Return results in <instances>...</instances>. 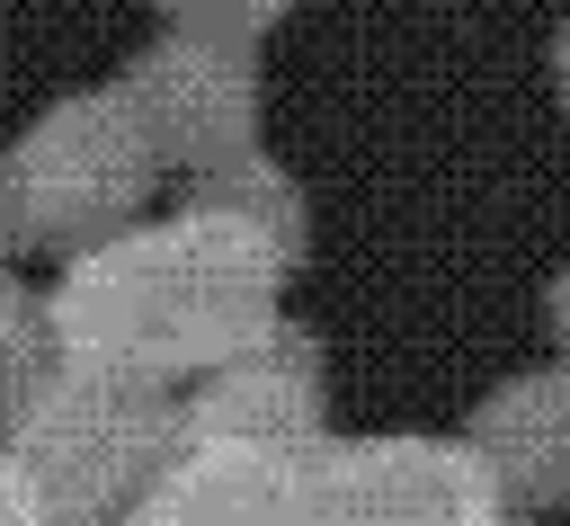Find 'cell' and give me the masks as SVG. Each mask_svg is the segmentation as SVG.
<instances>
[{
	"instance_id": "6da1fadb",
	"label": "cell",
	"mask_w": 570,
	"mask_h": 526,
	"mask_svg": "<svg viewBox=\"0 0 570 526\" xmlns=\"http://www.w3.org/2000/svg\"><path fill=\"white\" fill-rule=\"evenodd\" d=\"M294 267H303V187L285 178V160L240 152L223 169H196L160 223L142 214L134 232L62 259L45 312L62 357L187 383L285 321Z\"/></svg>"
},
{
	"instance_id": "7a4b0ae2",
	"label": "cell",
	"mask_w": 570,
	"mask_h": 526,
	"mask_svg": "<svg viewBox=\"0 0 570 526\" xmlns=\"http://www.w3.org/2000/svg\"><path fill=\"white\" fill-rule=\"evenodd\" d=\"M0 446L27 464L53 526H125L134 499L160 481V464L187 446V428L169 383L98 357H62Z\"/></svg>"
},
{
	"instance_id": "3957f363",
	"label": "cell",
	"mask_w": 570,
	"mask_h": 526,
	"mask_svg": "<svg viewBox=\"0 0 570 526\" xmlns=\"http://www.w3.org/2000/svg\"><path fill=\"white\" fill-rule=\"evenodd\" d=\"M0 178L18 187L27 241L53 250V259H80V250L142 223V205L160 187V152L142 134V116L125 107V89L98 80V89H62L18 134L0 152Z\"/></svg>"
},
{
	"instance_id": "277c9868",
	"label": "cell",
	"mask_w": 570,
	"mask_h": 526,
	"mask_svg": "<svg viewBox=\"0 0 570 526\" xmlns=\"http://www.w3.org/2000/svg\"><path fill=\"white\" fill-rule=\"evenodd\" d=\"M472 437H321L303 446V526H499Z\"/></svg>"
},
{
	"instance_id": "5b68a950",
	"label": "cell",
	"mask_w": 570,
	"mask_h": 526,
	"mask_svg": "<svg viewBox=\"0 0 570 526\" xmlns=\"http://www.w3.org/2000/svg\"><path fill=\"white\" fill-rule=\"evenodd\" d=\"M116 89H125V107L142 116L160 169H178V178L258 152L267 89H258V53H249L240 36L169 27V36H151V45L116 71Z\"/></svg>"
},
{
	"instance_id": "8992f818",
	"label": "cell",
	"mask_w": 570,
	"mask_h": 526,
	"mask_svg": "<svg viewBox=\"0 0 570 526\" xmlns=\"http://www.w3.org/2000/svg\"><path fill=\"white\" fill-rule=\"evenodd\" d=\"M178 428L187 437H232V446H276V455L321 446L330 437V357H321V339L276 321L267 339H249L223 366L187 374Z\"/></svg>"
},
{
	"instance_id": "52a82bcc",
	"label": "cell",
	"mask_w": 570,
	"mask_h": 526,
	"mask_svg": "<svg viewBox=\"0 0 570 526\" xmlns=\"http://www.w3.org/2000/svg\"><path fill=\"white\" fill-rule=\"evenodd\" d=\"M125 526H303V455L187 437Z\"/></svg>"
},
{
	"instance_id": "ba28073f",
	"label": "cell",
	"mask_w": 570,
	"mask_h": 526,
	"mask_svg": "<svg viewBox=\"0 0 570 526\" xmlns=\"http://www.w3.org/2000/svg\"><path fill=\"white\" fill-rule=\"evenodd\" d=\"M472 455L499 481L508 517H543L570 508V366L561 374H517L472 410Z\"/></svg>"
},
{
	"instance_id": "9c48e42d",
	"label": "cell",
	"mask_w": 570,
	"mask_h": 526,
	"mask_svg": "<svg viewBox=\"0 0 570 526\" xmlns=\"http://www.w3.org/2000/svg\"><path fill=\"white\" fill-rule=\"evenodd\" d=\"M62 366V339H53V312L45 294H27L0 259V437L18 428V410L36 401V383Z\"/></svg>"
},
{
	"instance_id": "30bf717a",
	"label": "cell",
	"mask_w": 570,
	"mask_h": 526,
	"mask_svg": "<svg viewBox=\"0 0 570 526\" xmlns=\"http://www.w3.org/2000/svg\"><path fill=\"white\" fill-rule=\"evenodd\" d=\"M169 27H196V36H240V45H258L267 27H285L303 0H151Z\"/></svg>"
},
{
	"instance_id": "8fae6325",
	"label": "cell",
	"mask_w": 570,
	"mask_h": 526,
	"mask_svg": "<svg viewBox=\"0 0 570 526\" xmlns=\"http://www.w3.org/2000/svg\"><path fill=\"white\" fill-rule=\"evenodd\" d=\"M0 526H53L45 499H36V481H27V464L9 446H0Z\"/></svg>"
},
{
	"instance_id": "7c38bea8",
	"label": "cell",
	"mask_w": 570,
	"mask_h": 526,
	"mask_svg": "<svg viewBox=\"0 0 570 526\" xmlns=\"http://www.w3.org/2000/svg\"><path fill=\"white\" fill-rule=\"evenodd\" d=\"M18 250H36V241H27V214H18V187L0 178V259H18Z\"/></svg>"
},
{
	"instance_id": "4fadbf2b",
	"label": "cell",
	"mask_w": 570,
	"mask_h": 526,
	"mask_svg": "<svg viewBox=\"0 0 570 526\" xmlns=\"http://www.w3.org/2000/svg\"><path fill=\"white\" fill-rule=\"evenodd\" d=\"M552 330H561V357H570V267L552 276Z\"/></svg>"
},
{
	"instance_id": "5bb4252c",
	"label": "cell",
	"mask_w": 570,
	"mask_h": 526,
	"mask_svg": "<svg viewBox=\"0 0 570 526\" xmlns=\"http://www.w3.org/2000/svg\"><path fill=\"white\" fill-rule=\"evenodd\" d=\"M552 62H561V107H570V27H561V45H552Z\"/></svg>"
}]
</instances>
